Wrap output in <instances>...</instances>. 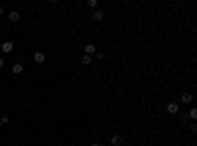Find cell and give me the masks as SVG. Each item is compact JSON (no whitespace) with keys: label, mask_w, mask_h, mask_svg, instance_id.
<instances>
[{"label":"cell","mask_w":197,"mask_h":146,"mask_svg":"<svg viewBox=\"0 0 197 146\" xmlns=\"http://www.w3.org/2000/svg\"><path fill=\"white\" fill-rule=\"evenodd\" d=\"M0 126H2V121H0Z\"/></svg>","instance_id":"cell-21"},{"label":"cell","mask_w":197,"mask_h":146,"mask_svg":"<svg viewBox=\"0 0 197 146\" xmlns=\"http://www.w3.org/2000/svg\"><path fill=\"white\" fill-rule=\"evenodd\" d=\"M4 12H6V8H4V6H0V14H4Z\"/></svg>","instance_id":"cell-18"},{"label":"cell","mask_w":197,"mask_h":146,"mask_svg":"<svg viewBox=\"0 0 197 146\" xmlns=\"http://www.w3.org/2000/svg\"><path fill=\"white\" fill-rule=\"evenodd\" d=\"M0 121H2V124H6L8 121H10V117H8V114H2V117H0Z\"/></svg>","instance_id":"cell-13"},{"label":"cell","mask_w":197,"mask_h":146,"mask_svg":"<svg viewBox=\"0 0 197 146\" xmlns=\"http://www.w3.org/2000/svg\"><path fill=\"white\" fill-rule=\"evenodd\" d=\"M87 6H89V8H97V6H99V2H97V0H89V2H87Z\"/></svg>","instance_id":"cell-12"},{"label":"cell","mask_w":197,"mask_h":146,"mask_svg":"<svg viewBox=\"0 0 197 146\" xmlns=\"http://www.w3.org/2000/svg\"><path fill=\"white\" fill-rule=\"evenodd\" d=\"M4 67V59H2V57H0V69Z\"/></svg>","instance_id":"cell-17"},{"label":"cell","mask_w":197,"mask_h":146,"mask_svg":"<svg viewBox=\"0 0 197 146\" xmlns=\"http://www.w3.org/2000/svg\"><path fill=\"white\" fill-rule=\"evenodd\" d=\"M177 114H179V119H181V121H185V119H187V112H177Z\"/></svg>","instance_id":"cell-15"},{"label":"cell","mask_w":197,"mask_h":146,"mask_svg":"<svg viewBox=\"0 0 197 146\" xmlns=\"http://www.w3.org/2000/svg\"><path fill=\"white\" fill-rule=\"evenodd\" d=\"M8 20H10V22H18V20H20V12L18 10H10L8 12Z\"/></svg>","instance_id":"cell-3"},{"label":"cell","mask_w":197,"mask_h":146,"mask_svg":"<svg viewBox=\"0 0 197 146\" xmlns=\"http://www.w3.org/2000/svg\"><path fill=\"white\" fill-rule=\"evenodd\" d=\"M93 53H97V45L95 44H87L85 45V56H93Z\"/></svg>","instance_id":"cell-4"},{"label":"cell","mask_w":197,"mask_h":146,"mask_svg":"<svg viewBox=\"0 0 197 146\" xmlns=\"http://www.w3.org/2000/svg\"><path fill=\"white\" fill-rule=\"evenodd\" d=\"M93 18H95L97 22H101V20H105V10H95V14H93Z\"/></svg>","instance_id":"cell-8"},{"label":"cell","mask_w":197,"mask_h":146,"mask_svg":"<svg viewBox=\"0 0 197 146\" xmlns=\"http://www.w3.org/2000/svg\"><path fill=\"white\" fill-rule=\"evenodd\" d=\"M122 144V136L120 134H112L110 136V146H120Z\"/></svg>","instance_id":"cell-2"},{"label":"cell","mask_w":197,"mask_h":146,"mask_svg":"<svg viewBox=\"0 0 197 146\" xmlns=\"http://www.w3.org/2000/svg\"><path fill=\"white\" fill-rule=\"evenodd\" d=\"M81 63H83V65H91V63H93L91 56H83V57H81Z\"/></svg>","instance_id":"cell-10"},{"label":"cell","mask_w":197,"mask_h":146,"mask_svg":"<svg viewBox=\"0 0 197 146\" xmlns=\"http://www.w3.org/2000/svg\"><path fill=\"white\" fill-rule=\"evenodd\" d=\"M95 56H97V59H99V61H103V59H105V53H103V51H97Z\"/></svg>","instance_id":"cell-14"},{"label":"cell","mask_w":197,"mask_h":146,"mask_svg":"<svg viewBox=\"0 0 197 146\" xmlns=\"http://www.w3.org/2000/svg\"><path fill=\"white\" fill-rule=\"evenodd\" d=\"M168 112H170V114H177V112H179L177 103H168Z\"/></svg>","instance_id":"cell-6"},{"label":"cell","mask_w":197,"mask_h":146,"mask_svg":"<svg viewBox=\"0 0 197 146\" xmlns=\"http://www.w3.org/2000/svg\"><path fill=\"white\" fill-rule=\"evenodd\" d=\"M91 146H103L101 142H91Z\"/></svg>","instance_id":"cell-16"},{"label":"cell","mask_w":197,"mask_h":146,"mask_svg":"<svg viewBox=\"0 0 197 146\" xmlns=\"http://www.w3.org/2000/svg\"><path fill=\"white\" fill-rule=\"evenodd\" d=\"M179 101H181V103H191V101H193V97H191V93H183V95L179 97Z\"/></svg>","instance_id":"cell-9"},{"label":"cell","mask_w":197,"mask_h":146,"mask_svg":"<svg viewBox=\"0 0 197 146\" xmlns=\"http://www.w3.org/2000/svg\"><path fill=\"white\" fill-rule=\"evenodd\" d=\"M34 61H36V63H44L45 61V53L44 51H36V53H34Z\"/></svg>","instance_id":"cell-5"},{"label":"cell","mask_w":197,"mask_h":146,"mask_svg":"<svg viewBox=\"0 0 197 146\" xmlns=\"http://www.w3.org/2000/svg\"><path fill=\"white\" fill-rule=\"evenodd\" d=\"M12 49H14V44L12 42H4V44L0 45V51H4V53H12Z\"/></svg>","instance_id":"cell-1"},{"label":"cell","mask_w":197,"mask_h":146,"mask_svg":"<svg viewBox=\"0 0 197 146\" xmlns=\"http://www.w3.org/2000/svg\"><path fill=\"white\" fill-rule=\"evenodd\" d=\"M0 30H2V24H0Z\"/></svg>","instance_id":"cell-20"},{"label":"cell","mask_w":197,"mask_h":146,"mask_svg":"<svg viewBox=\"0 0 197 146\" xmlns=\"http://www.w3.org/2000/svg\"><path fill=\"white\" fill-rule=\"evenodd\" d=\"M22 71H24V65H22V63H14V65H12V73H14V75H20Z\"/></svg>","instance_id":"cell-7"},{"label":"cell","mask_w":197,"mask_h":146,"mask_svg":"<svg viewBox=\"0 0 197 146\" xmlns=\"http://www.w3.org/2000/svg\"><path fill=\"white\" fill-rule=\"evenodd\" d=\"M187 117H191L193 121H195V119H197V109H195V107H193V109L189 111V114H187Z\"/></svg>","instance_id":"cell-11"},{"label":"cell","mask_w":197,"mask_h":146,"mask_svg":"<svg viewBox=\"0 0 197 146\" xmlns=\"http://www.w3.org/2000/svg\"><path fill=\"white\" fill-rule=\"evenodd\" d=\"M0 117H2V109H0Z\"/></svg>","instance_id":"cell-19"}]
</instances>
